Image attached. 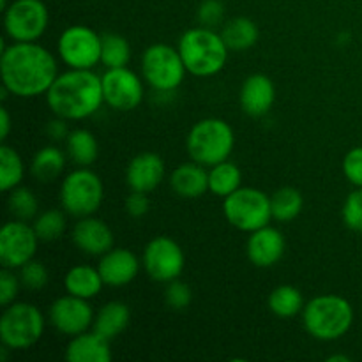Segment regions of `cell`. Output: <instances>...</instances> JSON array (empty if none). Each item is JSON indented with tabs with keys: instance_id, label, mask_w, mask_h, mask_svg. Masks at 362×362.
<instances>
[{
	"instance_id": "1",
	"label": "cell",
	"mask_w": 362,
	"mask_h": 362,
	"mask_svg": "<svg viewBox=\"0 0 362 362\" xmlns=\"http://www.w3.org/2000/svg\"><path fill=\"white\" fill-rule=\"evenodd\" d=\"M0 74L2 85L11 95L32 99L46 95L59 76L57 59L39 42H11L2 39L0 49Z\"/></svg>"
},
{
	"instance_id": "2",
	"label": "cell",
	"mask_w": 362,
	"mask_h": 362,
	"mask_svg": "<svg viewBox=\"0 0 362 362\" xmlns=\"http://www.w3.org/2000/svg\"><path fill=\"white\" fill-rule=\"evenodd\" d=\"M46 105L53 115L69 122L90 119L105 105L103 81L94 69H67L46 92Z\"/></svg>"
},
{
	"instance_id": "3",
	"label": "cell",
	"mask_w": 362,
	"mask_h": 362,
	"mask_svg": "<svg viewBox=\"0 0 362 362\" xmlns=\"http://www.w3.org/2000/svg\"><path fill=\"white\" fill-rule=\"evenodd\" d=\"M177 48L187 73L198 78L216 76L225 69L228 62L230 48L226 46L221 32L202 25L184 32Z\"/></svg>"
},
{
	"instance_id": "4",
	"label": "cell",
	"mask_w": 362,
	"mask_h": 362,
	"mask_svg": "<svg viewBox=\"0 0 362 362\" xmlns=\"http://www.w3.org/2000/svg\"><path fill=\"white\" fill-rule=\"evenodd\" d=\"M300 315L304 331L318 341H338L354 325V306L338 293L313 297Z\"/></svg>"
},
{
	"instance_id": "5",
	"label": "cell",
	"mask_w": 362,
	"mask_h": 362,
	"mask_svg": "<svg viewBox=\"0 0 362 362\" xmlns=\"http://www.w3.org/2000/svg\"><path fill=\"white\" fill-rule=\"evenodd\" d=\"M235 147V133L226 120L207 117L194 124L186 138V148L191 161L211 166L226 161Z\"/></svg>"
},
{
	"instance_id": "6",
	"label": "cell",
	"mask_w": 362,
	"mask_h": 362,
	"mask_svg": "<svg viewBox=\"0 0 362 362\" xmlns=\"http://www.w3.org/2000/svg\"><path fill=\"white\" fill-rule=\"evenodd\" d=\"M60 207L73 218L94 216L105 200V184L88 166H78L60 184Z\"/></svg>"
},
{
	"instance_id": "7",
	"label": "cell",
	"mask_w": 362,
	"mask_h": 362,
	"mask_svg": "<svg viewBox=\"0 0 362 362\" xmlns=\"http://www.w3.org/2000/svg\"><path fill=\"white\" fill-rule=\"evenodd\" d=\"M45 327L46 318L37 306L14 300L0 317V343L9 350H27L42 338Z\"/></svg>"
},
{
	"instance_id": "8",
	"label": "cell",
	"mask_w": 362,
	"mask_h": 362,
	"mask_svg": "<svg viewBox=\"0 0 362 362\" xmlns=\"http://www.w3.org/2000/svg\"><path fill=\"white\" fill-rule=\"evenodd\" d=\"M186 66L180 57L179 48L156 42L151 45L141 55V76L145 83L156 92L170 94L182 85L186 78Z\"/></svg>"
},
{
	"instance_id": "9",
	"label": "cell",
	"mask_w": 362,
	"mask_h": 362,
	"mask_svg": "<svg viewBox=\"0 0 362 362\" xmlns=\"http://www.w3.org/2000/svg\"><path fill=\"white\" fill-rule=\"evenodd\" d=\"M223 214L233 228L251 233L271 223V197L257 187L240 186L223 198Z\"/></svg>"
},
{
	"instance_id": "10",
	"label": "cell",
	"mask_w": 362,
	"mask_h": 362,
	"mask_svg": "<svg viewBox=\"0 0 362 362\" xmlns=\"http://www.w3.org/2000/svg\"><path fill=\"white\" fill-rule=\"evenodd\" d=\"M49 25L42 0H13L4 11V30L11 42H37Z\"/></svg>"
},
{
	"instance_id": "11",
	"label": "cell",
	"mask_w": 362,
	"mask_h": 362,
	"mask_svg": "<svg viewBox=\"0 0 362 362\" xmlns=\"http://www.w3.org/2000/svg\"><path fill=\"white\" fill-rule=\"evenodd\" d=\"M101 42L103 35L94 28L71 25L59 35L57 53L69 69H94L101 62Z\"/></svg>"
},
{
	"instance_id": "12",
	"label": "cell",
	"mask_w": 362,
	"mask_h": 362,
	"mask_svg": "<svg viewBox=\"0 0 362 362\" xmlns=\"http://www.w3.org/2000/svg\"><path fill=\"white\" fill-rule=\"evenodd\" d=\"M141 267L148 278L156 283H166L179 279L186 267V255L177 240L166 235L148 240L141 255Z\"/></svg>"
},
{
	"instance_id": "13",
	"label": "cell",
	"mask_w": 362,
	"mask_h": 362,
	"mask_svg": "<svg viewBox=\"0 0 362 362\" xmlns=\"http://www.w3.org/2000/svg\"><path fill=\"white\" fill-rule=\"evenodd\" d=\"M138 73L129 67H113L101 74L105 105L115 112H133L145 98V85Z\"/></svg>"
},
{
	"instance_id": "14",
	"label": "cell",
	"mask_w": 362,
	"mask_h": 362,
	"mask_svg": "<svg viewBox=\"0 0 362 362\" xmlns=\"http://www.w3.org/2000/svg\"><path fill=\"white\" fill-rule=\"evenodd\" d=\"M39 237L28 221L11 219L0 228V264L7 269H20L37 253Z\"/></svg>"
},
{
	"instance_id": "15",
	"label": "cell",
	"mask_w": 362,
	"mask_h": 362,
	"mask_svg": "<svg viewBox=\"0 0 362 362\" xmlns=\"http://www.w3.org/2000/svg\"><path fill=\"white\" fill-rule=\"evenodd\" d=\"M94 310L87 299L66 293L49 304L48 322L57 332L73 338L81 332L90 331L94 324Z\"/></svg>"
},
{
	"instance_id": "16",
	"label": "cell",
	"mask_w": 362,
	"mask_h": 362,
	"mask_svg": "<svg viewBox=\"0 0 362 362\" xmlns=\"http://www.w3.org/2000/svg\"><path fill=\"white\" fill-rule=\"evenodd\" d=\"M73 244L88 257H103L112 247H115V235L113 230L103 219L87 216L78 218L71 232Z\"/></svg>"
},
{
	"instance_id": "17",
	"label": "cell",
	"mask_w": 362,
	"mask_h": 362,
	"mask_svg": "<svg viewBox=\"0 0 362 362\" xmlns=\"http://www.w3.org/2000/svg\"><path fill=\"white\" fill-rule=\"evenodd\" d=\"M286 250L285 235L274 226L267 225L250 233L246 243V257L255 267H274Z\"/></svg>"
},
{
	"instance_id": "18",
	"label": "cell",
	"mask_w": 362,
	"mask_h": 362,
	"mask_svg": "<svg viewBox=\"0 0 362 362\" xmlns=\"http://www.w3.org/2000/svg\"><path fill=\"white\" fill-rule=\"evenodd\" d=\"M141 262L136 255L126 247H112L108 253L99 257L98 269L106 286L120 288L136 279Z\"/></svg>"
},
{
	"instance_id": "19",
	"label": "cell",
	"mask_w": 362,
	"mask_h": 362,
	"mask_svg": "<svg viewBox=\"0 0 362 362\" xmlns=\"http://www.w3.org/2000/svg\"><path fill=\"white\" fill-rule=\"evenodd\" d=\"M166 177L165 161L156 152H141L129 161L126 168V184L131 191L152 193Z\"/></svg>"
},
{
	"instance_id": "20",
	"label": "cell",
	"mask_w": 362,
	"mask_h": 362,
	"mask_svg": "<svg viewBox=\"0 0 362 362\" xmlns=\"http://www.w3.org/2000/svg\"><path fill=\"white\" fill-rule=\"evenodd\" d=\"M276 101L274 81L264 73L250 74L239 90L240 108L250 117H264L272 110Z\"/></svg>"
},
{
	"instance_id": "21",
	"label": "cell",
	"mask_w": 362,
	"mask_h": 362,
	"mask_svg": "<svg viewBox=\"0 0 362 362\" xmlns=\"http://www.w3.org/2000/svg\"><path fill=\"white\" fill-rule=\"evenodd\" d=\"M112 341L95 332L94 329L69 339L64 352L67 362H110L112 361Z\"/></svg>"
},
{
	"instance_id": "22",
	"label": "cell",
	"mask_w": 362,
	"mask_h": 362,
	"mask_svg": "<svg viewBox=\"0 0 362 362\" xmlns=\"http://www.w3.org/2000/svg\"><path fill=\"white\" fill-rule=\"evenodd\" d=\"M170 187L186 200L202 198L209 193V170L197 161L182 163L170 173Z\"/></svg>"
},
{
	"instance_id": "23",
	"label": "cell",
	"mask_w": 362,
	"mask_h": 362,
	"mask_svg": "<svg viewBox=\"0 0 362 362\" xmlns=\"http://www.w3.org/2000/svg\"><path fill=\"white\" fill-rule=\"evenodd\" d=\"M131 322V310L126 303L122 300H110V303L103 304L94 315V324L92 329L105 336L106 339L113 341L119 338L124 331L127 329Z\"/></svg>"
},
{
	"instance_id": "24",
	"label": "cell",
	"mask_w": 362,
	"mask_h": 362,
	"mask_svg": "<svg viewBox=\"0 0 362 362\" xmlns=\"http://www.w3.org/2000/svg\"><path fill=\"white\" fill-rule=\"evenodd\" d=\"M105 281L98 267L92 265H74L64 276V290L74 297L81 299H94L101 293Z\"/></svg>"
},
{
	"instance_id": "25",
	"label": "cell",
	"mask_w": 362,
	"mask_h": 362,
	"mask_svg": "<svg viewBox=\"0 0 362 362\" xmlns=\"http://www.w3.org/2000/svg\"><path fill=\"white\" fill-rule=\"evenodd\" d=\"M66 163L67 152H64L57 145H46V147L39 148L32 158L30 173L39 182H53L64 173Z\"/></svg>"
},
{
	"instance_id": "26",
	"label": "cell",
	"mask_w": 362,
	"mask_h": 362,
	"mask_svg": "<svg viewBox=\"0 0 362 362\" xmlns=\"http://www.w3.org/2000/svg\"><path fill=\"white\" fill-rule=\"evenodd\" d=\"M221 35L230 52H246L257 45L260 30L251 18L235 16L223 25Z\"/></svg>"
},
{
	"instance_id": "27",
	"label": "cell",
	"mask_w": 362,
	"mask_h": 362,
	"mask_svg": "<svg viewBox=\"0 0 362 362\" xmlns=\"http://www.w3.org/2000/svg\"><path fill=\"white\" fill-rule=\"evenodd\" d=\"M67 158L78 166H90L99 158V144L94 133L83 127H78L69 133L66 140Z\"/></svg>"
},
{
	"instance_id": "28",
	"label": "cell",
	"mask_w": 362,
	"mask_h": 362,
	"mask_svg": "<svg viewBox=\"0 0 362 362\" xmlns=\"http://www.w3.org/2000/svg\"><path fill=\"white\" fill-rule=\"evenodd\" d=\"M243 186V172L230 159L209 168V193L226 198Z\"/></svg>"
},
{
	"instance_id": "29",
	"label": "cell",
	"mask_w": 362,
	"mask_h": 362,
	"mask_svg": "<svg viewBox=\"0 0 362 362\" xmlns=\"http://www.w3.org/2000/svg\"><path fill=\"white\" fill-rule=\"evenodd\" d=\"M267 306L272 315L279 318H293L303 313L304 297L300 290L293 285H279L269 293Z\"/></svg>"
},
{
	"instance_id": "30",
	"label": "cell",
	"mask_w": 362,
	"mask_h": 362,
	"mask_svg": "<svg viewBox=\"0 0 362 362\" xmlns=\"http://www.w3.org/2000/svg\"><path fill=\"white\" fill-rule=\"evenodd\" d=\"M272 219L278 223H292L304 209V198L297 187L285 186L271 194Z\"/></svg>"
},
{
	"instance_id": "31",
	"label": "cell",
	"mask_w": 362,
	"mask_h": 362,
	"mask_svg": "<svg viewBox=\"0 0 362 362\" xmlns=\"http://www.w3.org/2000/svg\"><path fill=\"white\" fill-rule=\"evenodd\" d=\"M25 177V165L16 148L9 145H0V189L9 193L14 187L21 186Z\"/></svg>"
},
{
	"instance_id": "32",
	"label": "cell",
	"mask_w": 362,
	"mask_h": 362,
	"mask_svg": "<svg viewBox=\"0 0 362 362\" xmlns=\"http://www.w3.org/2000/svg\"><path fill=\"white\" fill-rule=\"evenodd\" d=\"M131 60V45L124 35L103 34L101 42V64L106 69L113 67H126Z\"/></svg>"
},
{
	"instance_id": "33",
	"label": "cell",
	"mask_w": 362,
	"mask_h": 362,
	"mask_svg": "<svg viewBox=\"0 0 362 362\" xmlns=\"http://www.w3.org/2000/svg\"><path fill=\"white\" fill-rule=\"evenodd\" d=\"M7 211L14 219L34 221L39 214V200L30 187L18 186L7 193Z\"/></svg>"
},
{
	"instance_id": "34",
	"label": "cell",
	"mask_w": 362,
	"mask_h": 362,
	"mask_svg": "<svg viewBox=\"0 0 362 362\" xmlns=\"http://www.w3.org/2000/svg\"><path fill=\"white\" fill-rule=\"evenodd\" d=\"M67 212L60 209H48L35 216L34 230L37 233L39 240L42 243H52V240L60 239L67 230Z\"/></svg>"
},
{
	"instance_id": "35",
	"label": "cell",
	"mask_w": 362,
	"mask_h": 362,
	"mask_svg": "<svg viewBox=\"0 0 362 362\" xmlns=\"http://www.w3.org/2000/svg\"><path fill=\"white\" fill-rule=\"evenodd\" d=\"M18 271H20L18 276H20L21 286L25 290H30V292H39L49 281V272L46 269V265L42 262L34 260V258L30 262H27L25 265H21Z\"/></svg>"
},
{
	"instance_id": "36",
	"label": "cell",
	"mask_w": 362,
	"mask_h": 362,
	"mask_svg": "<svg viewBox=\"0 0 362 362\" xmlns=\"http://www.w3.org/2000/svg\"><path fill=\"white\" fill-rule=\"evenodd\" d=\"M165 303L170 310H187L191 306V303H193V290H191V286L187 283L180 281V279H173V281L166 283Z\"/></svg>"
},
{
	"instance_id": "37",
	"label": "cell",
	"mask_w": 362,
	"mask_h": 362,
	"mask_svg": "<svg viewBox=\"0 0 362 362\" xmlns=\"http://www.w3.org/2000/svg\"><path fill=\"white\" fill-rule=\"evenodd\" d=\"M341 216L346 228L362 235V187H356V189L345 198Z\"/></svg>"
},
{
	"instance_id": "38",
	"label": "cell",
	"mask_w": 362,
	"mask_h": 362,
	"mask_svg": "<svg viewBox=\"0 0 362 362\" xmlns=\"http://www.w3.org/2000/svg\"><path fill=\"white\" fill-rule=\"evenodd\" d=\"M226 7L223 0H202L197 9V18L202 27L216 28L225 21Z\"/></svg>"
},
{
	"instance_id": "39",
	"label": "cell",
	"mask_w": 362,
	"mask_h": 362,
	"mask_svg": "<svg viewBox=\"0 0 362 362\" xmlns=\"http://www.w3.org/2000/svg\"><path fill=\"white\" fill-rule=\"evenodd\" d=\"M21 288L23 286H21L20 276L14 274L13 269L2 267V272H0V306L6 308L13 304Z\"/></svg>"
},
{
	"instance_id": "40",
	"label": "cell",
	"mask_w": 362,
	"mask_h": 362,
	"mask_svg": "<svg viewBox=\"0 0 362 362\" xmlns=\"http://www.w3.org/2000/svg\"><path fill=\"white\" fill-rule=\"evenodd\" d=\"M343 175L354 187H362V147H354L343 158Z\"/></svg>"
},
{
	"instance_id": "41",
	"label": "cell",
	"mask_w": 362,
	"mask_h": 362,
	"mask_svg": "<svg viewBox=\"0 0 362 362\" xmlns=\"http://www.w3.org/2000/svg\"><path fill=\"white\" fill-rule=\"evenodd\" d=\"M124 209L131 218H144L151 209V200H148V193H141V191H131L127 194L126 202H124Z\"/></svg>"
},
{
	"instance_id": "42",
	"label": "cell",
	"mask_w": 362,
	"mask_h": 362,
	"mask_svg": "<svg viewBox=\"0 0 362 362\" xmlns=\"http://www.w3.org/2000/svg\"><path fill=\"white\" fill-rule=\"evenodd\" d=\"M67 122H69V120L55 115L48 124H46V134H48L53 141H66L71 133Z\"/></svg>"
},
{
	"instance_id": "43",
	"label": "cell",
	"mask_w": 362,
	"mask_h": 362,
	"mask_svg": "<svg viewBox=\"0 0 362 362\" xmlns=\"http://www.w3.org/2000/svg\"><path fill=\"white\" fill-rule=\"evenodd\" d=\"M11 127H13V120H11V113L6 106L0 108V140H7L11 134Z\"/></svg>"
},
{
	"instance_id": "44",
	"label": "cell",
	"mask_w": 362,
	"mask_h": 362,
	"mask_svg": "<svg viewBox=\"0 0 362 362\" xmlns=\"http://www.w3.org/2000/svg\"><path fill=\"white\" fill-rule=\"evenodd\" d=\"M329 362H350L349 356H343V354H334V356L327 357Z\"/></svg>"
},
{
	"instance_id": "45",
	"label": "cell",
	"mask_w": 362,
	"mask_h": 362,
	"mask_svg": "<svg viewBox=\"0 0 362 362\" xmlns=\"http://www.w3.org/2000/svg\"><path fill=\"white\" fill-rule=\"evenodd\" d=\"M9 0H0V7H2V11H6L7 7H9Z\"/></svg>"
}]
</instances>
